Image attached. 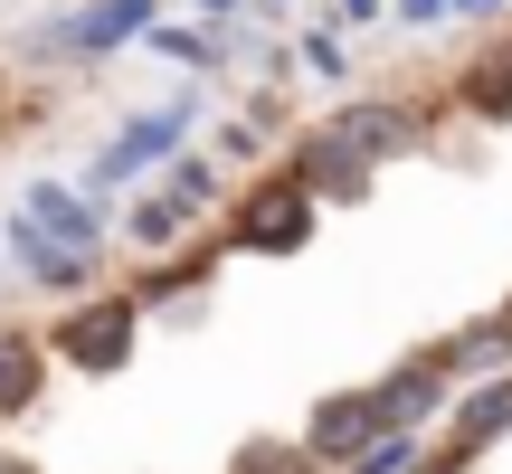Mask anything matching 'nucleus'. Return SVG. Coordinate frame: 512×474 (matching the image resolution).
Wrapping results in <instances>:
<instances>
[{
    "label": "nucleus",
    "mask_w": 512,
    "mask_h": 474,
    "mask_svg": "<svg viewBox=\"0 0 512 474\" xmlns=\"http://www.w3.org/2000/svg\"><path fill=\"white\" fill-rule=\"evenodd\" d=\"M133 342H143V304L133 294H76L57 313V332H48V361L86 370V380H114L133 361Z\"/></svg>",
    "instance_id": "f257e3e1"
},
{
    "label": "nucleus",
    "mask_w": 512,
    "mask_h": 474,
    "mask_svg": "<svg viewBox=\"0 0 512 474\" xmlns=\"http://www.w3.org/2000/svg\"><path fill=\"white\" fill-rule=\"evenodd\" d=\"M313 190L294 181V171H266V181L238 200V219H228V247H247V256H294L313 237Z\"/></svg>",
    "instance_id": "f03ea898"
},
{
    "label": "nucleus",
    "mask_w": 512,
    "mask_h": 474,
    "mask_svg": "<svg viewBox=\"0 0 512 474\" xmlns=\"http://www.w3.org/2000/svg\"><path fill=\"white\" fill-rule=\"evenodd\" d=\"M152 19H162V0H86V10L48 19L29 48H38V57H114V48H133Z\"/></svg>",
    "instance_id": "7ed1b4c3"
},
{
    "label": "nucleus",
    "mask_w": 512,
    "mask_h": 474,
    "mask_svg": "<svg viewBox=\"0 0 512 474\" xmlns=\"http://www.w3.org/2000/svg\"><path fill=\"white\" fill-rule=\"evenodd\" d=\"M190 143V105H152V114H133L124 133H114L105 152H95V171H86V190H114V181H143V171H162L171 152Z\"/></svg>",
    "instance_id": "20e7f679"
},
{
    "label": "nucleus",
    "mask_w": 512,
    "mask_h": 474,
    "mask_svg": "<svg viewBox=\"0 0 512 474\" xmlns=\"http://www.w3.org/2000/svg\"><path fill=\"white\" fill-rule=\"evenodd\" d=\"M332 133H342V143L361 152L370 171H380V162H408V152L427 143V114L399 105V95H351V105L332 114Z\"/></svg>",
    "instance_id": "39448f33"
},
{
    "label": "nucleus",
    "mask_w": 512,
    "mask_h": 474,
    "mask_svg": "<svg viewBox=\"0 0 512 474\" xmlns=\"http://www.w3.org/2000/svg\"><path fill=\"white\" fill-rule=\"evenodd\" d=\"M285 171H294V181H304L323 209H361V200H370V181H380V171H370L332 124H313L304 143H294V162H285Z\"/></svg>",
    "instance_id": "423d86ee"
},
{
    "label": "nucleus",
    "mask_w": 512,
    "mask_h": 474,
    "mask_svg": "<svg viewBox=\"0 0 512 474\" xmlns=\"http://www.w3.org/2000/svg\"><path fill=\"white\" fill-rule=\"evenodd\" d=\"M370 437H389V418H380V389H332V399H313V418H304V446H313V465H351Z\"/></svg>",
    "instance_id": "0eeeda50"
},
{
    "label": "nucleus",
    "mask_w": 512,
    "mask_h": 474,
    "mask_svg": "<svg viewBox=\"0 0 512 474\" xmlns=\"http://www.w3.org/2000/svg\"><path fill=\"white\" fill-rule=\"evenodd\" d=\"M10 256H19V275H29L48 304H76V294L95 285V266H105V247H48V237L19 228V219H10Z\"/></svg>",
    "instance_id": "6e6552de"
},
{
    "label": "nucleus",
    "mask_w": 512,
    "mask_h": 474,
    "mask_svg": "<svg viewBox=\"0 0 512 474\" xmlns=\"http://www.w3.org/2000/svg\"><path fill=\"white\" fill-rule=\"evenodd\" d=\"M19 228H38L48 247H105V209H95L86 190H67V181H29Z\"/></svg>",
    "instance_id": "1a4fd4ad"
},
{
    "label": "nucleus",
    "mask_w": 512,
    "mask_h": 474,
    "mask_svg": "<svg viewBox=\"0 0 512 474\" xmlns=\"http://www.w3.org/2000/svg\"><path fill=\"white\" fill-rule=\"evenodd\" d=\"M446 389H456V370H446L437 351H418L408 370H389V380H380V418H389V427H418V437H427V418L446 408Z\"/></svg>",
    "instance_id": "9d476101"
},
{
    "label": "nucleus",
    "mask_w": 512,
    "mask_h": 474,
    "mask_svg": "<svg viewBox=\"0 0 512 474\" xmlns=\"http://www.w3.org/2000/svg\"><path fill=\"white\" fill-rule=\"evenodd\" d=\"M437 361L456 370V380H484V370H512V313H484V323H465L456 342H437Z\"/></svg>",
    "instance_id": "9b49d317"
},
{
    "label": "nucleus",
    "mask_w": 512,
    "mask_h": 474,
    "mask_svg": "<svg viewBox=\"0 0 512 474\" xmlns=\"http://www.w3.org/2000/svg\"><path fill=\"white\" fill-rule=\"evenodd\" d=\"M190 228H200V209H181V200H171L162 181H152L143 200L124 209V237H133V247H143V256H162V247H181Z\"/></svg>",
    "instance_id": "f8f14e48"
},
{
    "label": "nucleus",
    "mask_w": 512,
    "mask_h": 474,
    "mask_svg": "<svg viewBox=\"0 0 512 474\" xmlns=\"http://www.w3.org/2000/svg\"><path fill=\"white\" fill-rule=\"evenodd\" d=\"M38 380H48V351H38L29 332H0V418H29Z\"/></svg>",
    "instance_id": "ddd939ff"
},
{
    "label": "nucleus",
    "mask_w": 512,
    "mask_h": 474,
    "mask_svg": "<svg viewBox=\"0 0 512 474\" xmlns=\"http://www.w3.org/2000/svg\"><path fill=\"white\" fill-rule=\"evenodd\" d=\"M456 437H465V446H494V437H512V370H484V389L456 408Z\"/></svg>",
    "instance_id": "4468645a"
},
{
    "label": "nucleus",
    "mask_w": 512,
    "mask_h": 474,
    "mask_svg": "<svg viewBox=\"0 0 512 474\" xmlns=\"http://www.w3.org/2000/svg\"><path fill=\"white\" fill-rule=\"evenodd\" d=\"M162 190H171L181 209H219V190H228V181H219V152H190V143H181V152L162 162Z\"/></svg>",
    "instance_id": "2eb2a0df"
},
{
    "label": "nucleus",
    "mask_w": 512,
    "mask_h": 474,
    "mask_svg": "<svg viewBox=\"0 0 512 474\" xmlns=\"http://www.w3.org/2000/svg\"><path fill=\"white\" fill-rule=\"evenodd\" d=\"M143 38H152L162 57H181V67H200V76H209V67H228V57H219V29H209V19H200V29H181V19H152Z\"/></svg>",
    "instance_id": "dca6fc26"
},
{
    "label": "nucleus",
    "mask_w": 512,
    "mask_h": 474,
    "mask_svg": "<svg viewBox=\"0 0 512 474\" xmlns=\"http://www.w3.org/2000/svg\"><path fill=\"white\" fill-rule=\"evenodd\" d=\"M228 474H323V465H313V446H304V437H247Z\"/></svg>",
    "instance_id": "f3484780"
},
{
    "label": "nucleus",
    "mask_w": 512,
    "mask_h": 474,
    "mask_svg": "<svg viewBox=\"0 0 512 474\" xmlns=\"http://www.w3.org/2000/svg\"><path fill=\"white\" fill-rule=\"evenodd\" d=\"M190 285H209V256H171L162 247V266H152V285L133 294V304H143V313L152 304H190Z\"/></svg>",
    "instance_id": "a211bd4d"
},
{
    "label": "nucleus",
    "mask_w": 512,
    "mask_h": 474,
    "mask_svg": "<svg viewBox=\"0 0 512 474\" xmlns=\"http://www.w3.org/2000/svg\"><path fill=\"white\" fill-rule=\"evenodd\" d=\"M465 105H475L484 124H512V57H484V67L465 76Z\"/></svg>",
    "instance_id": "6ab92c4d"
},
{
    "label": "nucleus",
    "mask_w": 512,
    "mask_h": 474,
    "mask_svg": "<svg viewBox=\"0 0 512 474\" xmlns=\"http://www.w3.org/2000/svg\"><path fill=\"white\" fill-rule=\"evenodd\" d=\"M418 446H427L418 427H389V437H370V446H361V456H351L342 474H408V465H418Z\"/></svg>",
    "instance_id": "aec40b11"
},
{
    "label": "nucleus",
    "mask_w": 512,
    "mask_h": 474,
    "mask_svg": "<svg viewBox=\"0 0 512 474\" xmlns=\"http://www.w3.org/2000/svg\"><path fill=\"white\" fill-rule=\"evenodd\" d=\"M294 57H304L313 76H342V67H351V57H342V29H313V38H304Z\"/></svg>",
    "instance_id": "412c9836"
},
{
    "label": "nucleus",
    "mask_w": 512,
    "mask_h": 474,
    "mask_svg": "<svg viewBox=\"0 0 512 474\" xmlns=\"http://www.w3.org/2000/svg\"><path fill=\"white\" fill-rule=\"evenodd\" d=\"M389 10H399L408 29H437V19H456V0H389Z\"/></svg>",
    "instance_id": "4be33fe9"
},
{
    "label": "nucleus",
    "mask_w": 512,
    "mask_h": 474,
    "mask_svg": "<svg viewBox=\"0 0 512 474\" xmlns=\"http://www.w3.org/2000/svg\"><path fill=\"white\" fill-rule=\"evenodd\" d=\"M256 143H266L256 124H219V152H228V162H256Z\"/></svg>",
    "instance_id": "5701e85b"
},
{
    "label": "nucleus",
    "mask_w": 512,
    "mask_h": 474,
    "mask_svg": "<svg viewBox=\"0 0 512 474\" xmlns=\"http://www.w3.org/2000/svg\"><path fill=\"white\" fill-rule=\"evenodd\" d=\"M380 19V0H332V29H370Z\"/></svg>",
    "instance_id": "b1692460"
},
{
    "label": "nucleus",
    "mask_w": 512,
    "mask_h": 474,
    "mask_svg": "<svg viewBox=\"0 0 512 474\" xmlns=\"http://www.w3.org/2000/svg\"><path fill=\"white\" fill-rule=\"evenodd\" d=\"M512 0H456V19H503Z\"/></svg>",
    "instance_id": "393cba45"
},
{
    "label": "nucleus",
    "mask_w": 512,
    "mask_h": 474,
    "mask_svg": "<svg viewBox=\"0 0 512 474\" xmlns=\"http://www.w3.org/2000/svg\"><path fill=\"white\" fill-rule=\"evenodd\" d=\"M190 10H200V19H228V10H238V0H190Z\"/></svg>",
    "instance_id": "a878e982"
},
{
    "label": "nucleus",
    "mask_w": 512,
    "mask_h": 474,
    "mask_svg": "<svg viewBox=\"0 0 512 474\" xmlns=\"http://www.w3.org/2000/svg\"><path fill=\"white\" fill-rule=\"evenodd\" d=\"M0 474H38V465H19V456H0Z\"/></svg>",
    "instance_id": "bb28decb"
},
{
    "label": "nucleus",
    "mask_w": 512,
    "mask_h": 474,
    "mask_svg": "<svg viewBox=\"0 0 512 474\" xmlns=\"http://www.w3.org/2000/svg\"><path fill=\"white\" fill-rule=\"evenodd\" d=\"M503 313H512V304H503Z\"/></svg>",
    "instance_id": "cd10ccee"
}]
</instances>
